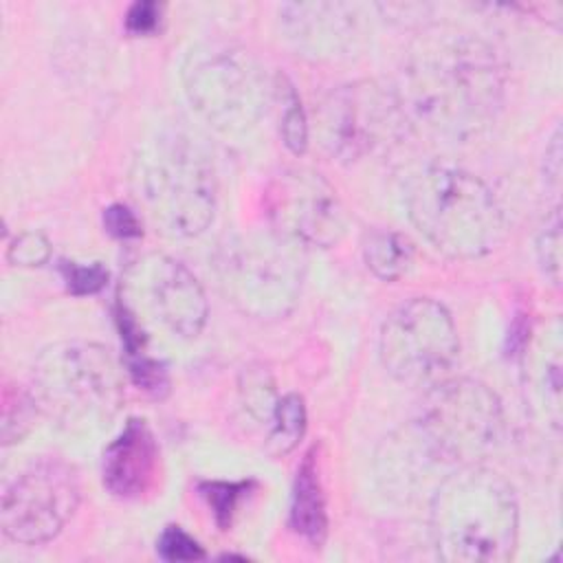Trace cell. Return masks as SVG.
Segmentation results:
<instances>
[{"label": "cell", "mask_w": 563, "mask_h": 563, "mask_svg": "<svg viewBox=\"0 0 563 563\" xmlns=\"http://www.w3.org/2000/svg\"><path fill=\"white\" fill-rule=\"evenodd\" d=\"M537 369H532V380L539 394V402L545 409V422L554 429L561 424V328L552 321L545 328V339L537 345Z\"/></svg>", "instance_id": "obj_17"}, {"label": "cell", "mask_w": 563, "mask_h": 563, "mask_svg": "<svg viewBox=\"0 0 563 563\" xmlns=\"http://www.w3.org/2000/svg\"><path fill=\"white\" fill-rule=\"evenodd\" d=\"M103 227L110 235L128 240V238H139L141 235V222L134 216V211H130L123 205H112L103 211Z\"/></svg>", "instance_id": "obj_27"}, {"label": "cell", "mask_w": 563, "mask_h": 563, "mask_svg": "<svg viewBox=\"0 0 563 563\" xmlns=\"http://www.w3.org/2000/svg\"><path fill=\"white\" fill-rule=\"evenodd\" d=\"M158 556L165 561H198L205 559L200 543L178 526H167L156 543Z\"/></svg>", "instance_id": "obj_25"}, {"label": "cell", "mask_w": 563, "mask_h": 563, "mask_svg": "<svg viewBox=\"0 0 563 563\" xmlns=\"http://www.w3.org/2000/svg\"><path fill=\"white\" fill-rule=\"evenodd\" d=\"M282 139L292 154H301L308 145V123L295 92H290L288 106L282 117Z\"/></svg>", "instance_id": "obj_26"}, {"label": "cell", "mask_w": 563, "mask_h": 563, "mask_svg": "<svg viewBox=\"0 0 563 563\" xmlns=\"http://www.w3.org/2000/svg\"><path fill=\"white\" fill-rule=\"evenodd\" d=\"M363 257L378 279L396 282L409 271L413 262V246L402 233L372 231L363 242Z\"/></svg>", "instance_id": "obj_18"}, {"label": "cell", "mask_w": 563, "mask_h": 563, "mask_svg": "<svg viewBox=\"0 0 563 563\" xmlns=\"http://www.w3.org/2000/svg\"><path fill=\"white\" fill-rule=\"evenodd\" d=\"M2 442L11 444L18 442L31 427V418L33 411L37 409L31 391H4V400H2Z\"/></svg>", "instance_id": "obj_20"}, {"label": "cell", "mask_w": 563, "mask_h": 563, "mask_svg": "<svg viewBox=\"0 0 563 563\" xmlns=\"http://www.w3.org/2000/svg\"><path fill=\"white\" fill-rule=\"evenodd\" d=\"M51 257V242L40 231H24L20 233L7 251V260L13 266H42Z\"/></svg>", "instance_id": "obj_24"}, {"label": "cell", "mask_w": 563, "mask_h": 563, "mask_svg": "<svg viewBox=\"0 0 563 563\" xmlns=\"http://www.w3.org/2000/svg\"><path fill=\"white\" fill-rule=\"evenodd\" d=\"M545 176L552 180L554 187H559V178H561V134L559 130L552 136L550 147L545 150Z\"/></svg>", "instance_id": "obj_29"}, {"label": "cell", "mask_w": 563, "mask_h": 563, "mask_svg": "<svg viewBox=\"0 0 563 563\" xmlns=\"http://www.w3.org/2000/svg\"><path fill=\"white\" fill-rule=\"evenodd\" d=\"M266 218L279 235L301 246H334L347 231L336 189L317 172L286 169L264 191Z\"/></svg>", "instance_id": "obj_13"}, {"label": "cell", "mask_w": 563, "mask_h": 563, "mask_svg": "<svg viewBox=\"0 0 563 563\" xmlns=\"http://www.w3.org/2000/svg\"><path fill=\"white\" fill-rule=\"evenodd\" d=\"M306 431V407L301 396L288 394L275 402L271 413V435L268 451L273 455H284L295 449Z\"/></svg>", "instance_id": "obj_19"}, {"label": "cell", "mask_w": 563, "mask_h": 563, "mask_svg": "<svg viewBox=\"0 0 563 563\" xmlns=\"http://www.w3.org/2000/svg\"><path fill=\"white\" fill-rule=\"evenodd\" d=\"M290 528L312 545H321L328 534V512L314 451L306 453L297 468L290 499Z\"/></svg>", "instance_id": "obj_16"}, {"label": "cell", "mask_w": 563, "mask_h": 563, "mask_svg": "<svg viewBox=\"0 0 563 563\" xmlns=\"http://www.w3.org/2000/svg\"><path fill=\"white\" fill-rule=\"evenodd\" d=\"M407 213L440 253L455 260L488 255L506 238V218L490 187L460 167L418 172L407 187Z\"/></svg>", "instance_id": "obj_3"}, {"label": "cell", "mask_w": 563, "mask_h": 563, "mask_svg": "<svg viewBox=\"0 0 563 563\" xmlns=\"http://www.w3.org/2000/svg\"><path fill=\"white\" fill-rule=\"evenodd\" d=\"M407 125L394 88L354 81L332 90L319 108V132L328 152L358 161L389 145Z\"/></svg>", "instance_id": "obj_11"}, {"label": "cell", "mask_w": 563, "mask_h": 563, "mask_svg": "<svg viewBox=\"0 0 563 563\" xmlns=\"http://www.w3.org/2000/svg\"><path fill=\"white\" fill-rule=\"evenodd\" d=\"M431 541L446 563H504L512 559L519 508L512 486L482 464L457 466L431 497Z\"/></svg>", "instance_id": "obj_2"}, {"label": "cell", "mask_w": 563, "mask_h": 563, "mask_svg": "<svg viewBox=\"0 0 563 563\" xmlns=\"http://www.w3.org/2000/svg\"><path fill=\"white\" fill-rule=\"evenodd\" d=\"M218 286L246 317L273 321L286 317L301 292V244L277 231H251L229 238L213 257Z\"/></svg>", "instance_id": "obj_6"}, {"label": "cell", "mask_w": 563, "mask_h": 563, "mask_svg": "<svg viewBox=\"0 0 563 563\" xmlns=\"http://www.w3.org/2000/svg\"><path fill=\"white\" fill-rule=\"evenodd\" d=\"M161 7L156 2H134L125 15V26L134 35H147L158 29Z\"/></svg>", "instance_id": "obj_28"}, {"label": "cell", "mask_w": 563, "mask_h": 563, "mask_svg": "<svg viewBox=\"0 0 563 563\" xmlns=\"http://www.w3.org/2000/svg\"><path fill=\"white\" fill-rule=\"evenodd\" d=\"M59 273L64 277L66 290L70 295L84 297L99 292L108 282V271L95 262V264H77V262H59Z\"/></svg>", "instance_id": "obj_22"}, {"label": "cell", "mask_w": 563, "mask_h": 563, "mask_svg": "<svg viewBox=\"0 0 563 563\" xmlns=\"http://www.w3.org/2000/svg\"><path fill=\"white\" fill-rule=\"evenodd\" d=\"M132 187L147 218L172 238L200 235L216 216V172L205 150L180 132L150 141L134 158Z\"/></svg>", "instance_id": "obj_4"}, {"label": "cell", "mask_w": 563, "mask_h": 563, "mask_svg": "<svg viewBox=\"0 0 563 563\" xmlns=\"http://www.w3.org/2000/svg\"><path fill=\"white\" fill-rule=\"evenodd\" d=\"M183 81L191 106L224 134H246L266 114L271 86L257 59L242 48L205 46L191 51Z\"/></svg>", "instance_id": "obj_8"}, {"label": "cell", "mask_w": 563, "mask_h": 563, "mask_svg": "<svg viewBox=\"0 0 563 563\" xmlns=\"http://www.w3.org/2000/svg\"><path fill=\"white\" fill-rule=\"evenodd\" d=\"M537 257L541 264V271L552 284L561 282V216L559 209L552 211V216L545 220V227L541 229L537 238Z\"/></svg>", "instance_id": "obj_21"}, {"label": "cell", "mask_w": 563, "mask_h": 563, "mask_svg": "<svg viewBox=\"0 0 563 563\" xmlns=\"http://www.w3.org/2000/svg\"><path fill=\"white\" fill-rule=\"evenodd\" d=\"M246 488H249V484H227V482L200 484V493L207 499V504L211 506L220 528H227L231 523L238 501L244 497Z\"/></svg>", "instance_id": "obj_23"}, {"label": "cell", "mask_w": 563, "mask_h": 563, "mask_svg": "<svg viewBox=\"0 0 563 563\" xmlns=\"http://www.w3.org/2000/svg\"><path fill=\"white\" fill-rule=\"evenodd\" d=\"M394 92L409 128L457 143L493 123L504 99V73L482 40L444 33L409 55Z\"/></svg>", "instance_id": "obj_1"}, {"label": "cell", "mask_w": 563, "mask_h": 563, "mask_svg": "<svg viewBox=\"0 0 563 563\" xmlns=\"http://www.w3.org/2000/svg\"><path fill=\"white\" fill-rule=\"evenodd\" d=\"M158 464L161 451L152 429L145 420L130 418L103 451V486L119 499H141L156 486Z\"/></svg>", "instance_id": "obj_14"}, {"label": "cell", "mask_w": 563, "mask_h": 563, "mask_svg": "<svg viewBox=\"0 0 563 563\" xmlns=\"http://www.w3.org/2000/svg\"><path fill=\"white\" fill-rule=\"evenodd\" d=\"M457 352L460 339L451 312L429 297L400 303L380 325L383 367L405 385L435 383L455 363Z\"/></svg>", "instance_id": "obj_9"}, {"label": "cell", "mask_w": 563, "mask_h": 563, "mask_svg": "<svg viewBox=\"0 0 563 563\" xmlns=\"http://www.w3.org/2000/svg\"><path fill=\"white\" fill-rule=\"evenodd\" d=\"M31 396L37 411L57 427L86 433L117 416L123 402V378L103 345L62 341L35 358Z\"/></svg>", "instance_id": "obj_5"}, {"label": "cell", "mask_w": 563, "mask_h": 563, "mask_svg": "<svg viewBox=\"0 0 563 563\" xmlns=\"http://www.w3.org/2000/svg\"><path fill=\"white\" fill-rule=\"evenodd\" d=\"M119 299L132 312H145L178 339H194L202 332L209 303L196 275L178 260L150 253L132 262L121 279Z\"/></svg>", "instance_id": "obj_12"}, {"label": "cell", "mask_w": 563, "mask_h": 563, "mask_svg": "<svg viewBox=\"0 0 563 563\" xmlns=\"http://www.w3.org/2000/svg\"><path fill=\"white\" fill-rule=\"evenodd\" d=\"M504 409L497 394L473 378L440 380L422 398L416 420V451L449 466L477 464L501 440Z\"/></svg>", "instance_id": "obj_7"}, {"label": "cell", "mask_w": 563, "mask_h": 563, "mask_svg": "<svg viewBox=\"0 0 563 563\" xmlns=\"http://www.w3.org/2000/svg\"><path fill=\"white\" fill-rule=\"evenodd\" d=\"M77 471L62 457H42L22 471L2 495L4 537L22 545L55 539L79 506Z\"/></svg>", "instance_id": "obj_10"}, {"label": "cell", "mask_w": 563, "mask_h": 563, "mask_svg": "<svg viewBox=\"0 0 563 563\" xmlns=\"http://www.w3.org/2000/svg\"><path fill=\"white\" fill-rule=\"evenodd\" d=\"M356 7L341 2L286 4L282 24L297 48L317 57H332L347 51L356 37Z\"/></svg>", "instance_id": "obj_15"}]
</instances>
